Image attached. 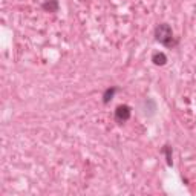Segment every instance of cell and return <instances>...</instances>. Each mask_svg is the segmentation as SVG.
<instances>
[{"instance_id": "cell-1", "label": "cell", "mask_w": 196, "mask_h": 196, "mask_svg": "<svg viewBox=\"0 0 196 196\" xmlns=\"http://www.w3.org/2000/svg\"><path fill=\"white\" fill-rule=\"evenodd\" d=\"M155 34H156V40H158L160 43H162L164 46H172V45H175V43H173V32H172V29H170L169 25H165V23L160 25V26L156 28Z\"/></svg>"}, {"instance_id": "cell-2", "label": "cell", "mask_w": 196, "mask_h": 196, "mask_svg": "<svg viewBox=\"0 0 196 196\" xmlns=\"http://www.w3.org/2000/svg\"><path fill=\"white\" fill-rule=\"evenodd\" d=\"M115 118H117V121H120V123L127 121V120L130 118V109L127 106H120L115 110Z\"/></svg>"}, {"instance_id": "cell-3", "label": "cell", "mask_w": 196, "mask_h": 196, "mask_svg": "<svg viewBox=\"0 0 196 196\" xmlns=\"http://www.w3.org/2000/svg\"><path fill=\"white\" fill-rule=\"evenodd\" d=\"M152 60H153V63H155V65H160V66H162V65H165V61H167V57H165L162 52H155V54H153V57H152Z\"/></svg>"}, {"instance_id": "cell-4", "label": "cell", "mask_w": 196, "mask_h": 196, "mask_svg": "<svg viewBox=\"0 0 196 196\" xmlns=\"http://www.w3.org/2000/svg\"><path fill=\"white\" fill-rule=\"evenodd\" d=\"M115 92H117V89H115V88H112V89H107L106 93H104V97H103V98H104L103 101H104V103H109V101L112 100V97H113V93H115Z\"/></svg>"}]
</instances>
